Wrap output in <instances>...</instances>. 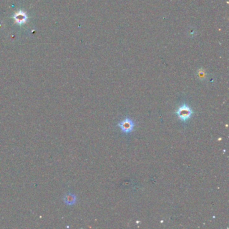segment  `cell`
<instances>
[{
	"label": "cell",
	"mask_w": 229,
	"mask_h": 229,
	"mask_svg": "<svg viewBox=\"0 0 229 229\" xmlns=\"http://www.w3.org/2000/svg\"><path fill=\"white\" fill-rule=\"evenodd\" d=\"M76 196L71 194V193H69V194L66 195L65 197V203L68 204H73L76 202Z\"/></svg>",
	"instance_id": "3957f363"
},
{
	"label": "cell",
	"mask_w": 229,
	"mask_h": 229,
	"mask_svg": "<svg viewBox=\"0 0 229 229\" xmlns=\"http://www.w3.org/2000/svg\"><path fill=\"white\" fill-rule=\"evenodd\" d=\"M177 116L181 120L186 121L192 116L193 112L192 109L186 104L181 106L176 112Z\"/></svg>",
	"instance_id": "6da1fadb"
},
{
	"label": "cell",
	"mask_w": 229,
	"mask_h": 229,
	"mask_svg": "<svg viewBox=\"0 0 229 229\" xmlns=\"http://www.w3.org/2000/svg\"><path fill=\"white\" fill-rule=\"evenodd\" d=\"M119 127L121 128L122 131H123L125 133H128L132 131L135 126L133 121L130 119V118H126L123 121L120 122L118 124Z\"/></svg>",
	"instance_id": "7a4b0ae2"
}]
</instances>
